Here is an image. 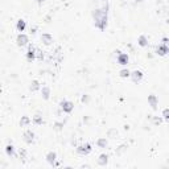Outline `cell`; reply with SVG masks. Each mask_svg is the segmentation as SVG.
<instances>
[{"label": "cell", "mask_w": 169, "mask_h": 169, "mask_svg": "<svg viewBox=\"0 0 169 169\" xmlns=\"http://www.w3.org/2000/svg\"><path fill=\"white\" fill-rule=\"evenodd\" d=\"M92 19H94V25L99 31H104L107 28V19H108V11L107 4L103 8H96L92 11Z\"/></svg>", "instance_id": "6da1fadb"}, {"label": "cell", "mask_w": 169, "mask_h": 169, "mask_svg": "<svg viewBox=\"0 0 169 169\" xmlns=\"http://www.w3.org/2000/svg\"><path fill=\"white\" fill-rule=\"evenodd\" d=\"M91 151H92V148L90 143H83L77 147V153L79 156H87L88 153H91Z\"/></svg>", "instance_id": "7a4b0ae2"}, {"label": "cell", "mask_w": 169, "mask_h": 169, "mask_svg": "<svg viewBox=\"0 0 169 169\" xmlns=\"http://www.w3.org/2000/svg\"><path fill=\"white\" fill-rule=\"evenodd\" d=\"M59 107H61V110L65 112V114H71L74 110V103L70 102V100L63 99V100H61V103H59Z\"/></svg>", "instance_id": "3957f363"}, {"label": "cell", "mask_w": 169, "mask_h": 169, "mask_svg": "<svg viewBox=\"0 0 169 169\" xmlns=\"http://www.w3.org/2000/svg\"><path fill=\"white\" fill-rule=\"evenodd\" d=\"M115 53H116V62H118L119 65H122V66H126L128 63V61H130L128 54L127 53H122L120 50H116Z\"/></svg>", "instance_id": "277c9868"}, {"label": "cell", "mask_w": 169, "mask_h": 169, "mask_svg": "<svg viewBox=\"0 0 169 169\" xmlns=\"http://www.w3.org/2000/svg\"><path fill=\"white\" fill-rule=\"evenodd\" d=\"M28 42H29V37H28L25 33H19L17 34V37H16V44H17L19 48L27 46Z\"/></svg>", "instance_id": "5b68a950"}, {"label": "cell", "mask_w": 169, "mask_h": 169, "mask_svg": "<svg viewBox=\"0 0 169 169\" xmlns=\"http://www.w3.org/2000/svg\"><path fill=\"white\" fill-rule=\"evenodd\" d=\"M23 138H24V142H25L27 144H33V143H34L36 135H34V132L32 131V130H27V131L23 134Z\"/></svg>", "instance_id": "8992f818"}, {"label": "cell", "mask_w": 169, "mask_h": 169, "mask_svg": "<svg viewBox=\"0 0 169 169\" xmlns=\"http://www.w3.org/2000/svg\"><path fill=\"white\" fill-rule=\"evenodd\" d=\"M144 77V74H143V71L142 70H134V71H131V79H132V82L134 83H139V82H142V79Z\"/></svg>", "instance_id": "52a82bcc"}, {"label": "cell", "mask_w": 169, "mask_h": 169, "mask_svg": "<svg viewBox=\"0 0 169 169\" xmlns=\"http://www.w3.org/2000/svg\"><path fill=\"white\" fill-rule=\"evenodd\" d=\"M148 104H149L151 108L153 111H156L159 108V99H157V96H156L155 94L148 95Z\"/></svg>", "instance_id": "ba28073f"}, {"label": "cell", "mask_w": 169, "mask_h": 169, "mask_svg": "<svg viewBox=\"0 0 169 169\" xmlns=\"http://www.w3.org/2000/svg\"><path fill=\"white\" fill-rule=\"evenodd\" d=\"M156 54L160 56V57H165V56L169 54V46L168 45H164V44L156 46Z\"/></svg>", "instance_id": "9c48e42d"}, {"label": "cell", "mask_w": 169, "mask_h": 169, "mask_svg": "<svg viewBox=\"0 0 169 169\" xmlns=\"http://www.w3.org/2000/svg\"><path fill=\"white\" fill-rule=\"evenodd\" d=\"M25 57H27V59L29 62H32V61H34L36 58V48L33 46V45H28V52L25 53Z\"/></svg>", "instance_id": "30bf717a"}, {"label": "cell", "mask_w": 169, "mask_h": 169, "mask_svg": "<svg viewBox=\"0 0 169 169\" xmlns=\"http://www.w3.org/2000/svg\"><path fill=\"white\" fill-rule=\"evenodd\" d=\"M40 38H41V41H42L44 45H46V46H49V45L53 44V36H52L50 33H42Z\"/></svg>", "instance_id": "8fae6325"}, {"label": "cell", "mask_w": 169, "mask_h": 169, "mask_svg": "<svg viewBox=\"0 0 169 169\" xmlns=\"http://www.w3.org/2000/svg\"><path fill=\"white\" fill-rule=\"evenodd\" d=\"M45 159H46V161L50 164V165H53L54 167V164L57 163V153L56 152H48L46 153V156H45Z\"/></svg>", "instance_id": "7c38bea8"}, {"label": "cell", "mask_w": 169, "mask_h": 169, "mask_svg": "<svg viewBox=\"0 0 169 169\" xmlns=\"http://www.w3.org/2000/svg\"><path fill=\"white\" fill-rule=\"evenodd\" d=\"M107 164H108V155H107V153L99 155V157H98V165H100V167H106Z\"/></svg>", "instance_id": "4fadbf2b"}, {"label": "cell", "mask_w": 169, "mask_h": 169, "mask_svg": "<svg viewBox=\"0 0 169 169\" xmlns=\"http://www.w3.org/2000/svg\"><path fill=\"white\" fill-rule=\"evenodd\" d=\"M25 28H27V21H25V20H23V19L17 20V23H16V29H17V32L23 33V32L25 31Z\"/></svg>", "instance_id": "5bb4252c"}, {"label": "cell", "mask_w": 169, "mask_h": 169, "mask_svg": "<svg viewBox=\"0 0 169 169\" xmlns=\"http://www.w3.org/2000/svg\"><path fill=\"white\" fill-rule=\"evenodd\" d=\"M41 96L44 100H48L50 98V87L48 86H42L41 87Z\"/></svg>", "instance_id": "9a60e30c"}, {"label": "cell", "mask_w": 169, "mask_h": 169, "mask_svg": "<svg viewBox=\"0 0 169 169\" xmlns=\"http://www.w3.org/2000/svg\"><path fill=\"white\" fill-rule=\"evenodd\" d=\"M138 45L139 46H142V48H147L148 46V37L147 36H139V38H138Z\"/></svg>", "instance_id": "2e32d148"}, {"label": "cell", "mask_w": 169, "mask_h": 169, "mask_svg": "<svg viewBox=\"0 0 169 169\" xmlns=\"http://www.w3.org/2000/svg\"><path fill=\"white\" fill-rule=\"evenodd\" d=\"M29 90H31L32 92H34V91H37V90H41V86H40V82L37 81V79H33V81L31 82Z\"/></svg>", "instance_id": "e0dca14e"}, {"label": "cell", "mask_w": 169, "mask_h": 169, "mask_svg": "<svg viewBox=\"0 0 169 169\" xmlns=\"http://www.w3.org/2000/svg\"><path fill=\"white\" fill-rule=\"evenodd\" d=\"M96 146H98V148H107L108 146V142H107V139L106 138H99L98 140H96Z\"/></svg>", "instance_id": "ac0fdd59"}, {"label": "cell", "mask_w": 169, "mask_h": 169, "mask_svg": "<svg viewBox=\"0 0 169 169\" xmlns=\"http://www.w3.org/2000/svg\"><path fill=\"white\" fill-rule=\"evenodd\" d=\"M5 153L8 155V156H15V147H13V144H7L5 146Z\"/></svg>", "instance_id": "d6986e66"}, {"label": "cell", "mask_w": 169, "mask_h": 169, "mask_svg": "<svg viewBox=\"0 0 169 169\" xmlns=\"http://www.w3.org/2000/svg\"><path fill=\"white\" fill-rule=\"evenodd\" d=\"M29 124H31L29 116H27V115L21 116V119H20V126H21V127H25V126H29Z\"/></svg>", "instance_id": "ffe728a7"}, {"label": "cell", "mask_w": 169, "mask_h": 169, "mask_svg": "<svg viewBox=\"0 0 169 169\" xmlns=\"http://www.w3.org/2000/svg\"><path fill=\"white\" fill-rule=\"evenodd\" d=\"M119 77L120 78H130L131 77V71L124 67V69H122V70L119 71Z\"/></svg>", "instance_id": "44dd1931"}, {"label": "cell", "mask_w": 169, "mask_h": 169, "mask_svg": "<svg viewBox=\"0 0 169 169\" xmlns=\"http://www.w3.org/2000/svg\"><path fill=\"white\" fill-rule=\"evenodd\" d=\"M32 122H33L34 124H36V126H41V124L44 123V119H42V116L41 115H34L33 116V120H32Z\"/></svg>", "instance_id": "7402d4cb"}, {"label": "cell", "mask_w": 169, "mask_h": 169, "mask_svg": "<svg viewBox=\"0 0 169 169\" xmlns=\"http://www.w3.org/2000/svg\"><path fill=\"white\" fill-rule=\"evenodd\" d=\"M118 131L115 130V128H111L110 131H108V138H111V139H116L118 138Z\"/></svg>", "instance_id": "603a6c76"}, {"label": "cell", "mask_w": 169, "mask_h": 169, "mask_svg": "<svg viewBox=\"0 0 169 169\" xmlns=\"http://www.w3.org/2000/svg\"><path fill=\"white\" fill-rule=\"evenodd\" d=\"M163 119L165 122H169V108H164L163 110Z\"/></svg>", "instance_id": "cb8c5ba5"}, {"label": "cell", "mask_w": 169, "mask_h": 169, "mask_svg": "<svg viewBox=\"0 0 169 169\" xmlns=\"http://www.w3.org/2000/svg\"><path fill=\"white\" fill-rule=\"evenodd\" d=\"M36 57H37V59H40V61H42L44 59V52L40 50V49H36Z\"/></svg>", "instance_id": "d4e9b609"}, {"label": "cell", "mask_w": 169, "mask_h": 169, "mask_svg": "<svg viewBox=\"0 0 169 169\" xmlns=\"http://www.w3.org/2000/svg\"><path fill=\"white\" fill-rule=\"evenodd\" d=\"M20 159H21L23 161L27 160V151L25 149H20Z\"/></svg>", "instance_id": "484cf974"}, {"label": "cell", "mask_w": 169, "mask_h": 169, "mask_svg": "<svg viewBox=\"0 0 169 169\" xmlns=\"http://www.w3.org/2000/svg\"><path fill=\"white\" fill-rule=\"evenodd\" d=\"M126 149H127V147H126V146H120V147H119V149L116 151V153H118V155H122Z\"/></svg>", "instance_id": "4316f807"}, {"label": "cell", "mask_w": 169, "mask_h": 169, "mask_svg": "<svg viewBox=\"0 0 169 169\" xmlns=\"http://www.w3.org/2000/svg\"><path fill=\"white\" fill-rule=\"evenodd\" d=\"M161 122H163V118H153L155 124H161Z\"/></svg>", "instance_id": "83f0119b"}, {"label": "cell", "mask_w": 169, "mask_h": 169, "mask_svg": "<svg viewBox=\"0 0 169 169\" xmlns=\"http://www.w3.org/2000/svg\"><path fill=\"white\" fill-rule=\"evenodd\" d=\"M163 44H164V45H168V46H169V38L164 37V38H163Z\"/></svg>", "instance_id": "f1b7e54d"}, {"label": "cell", "mask_w": 169, "mask_h": 169, "mask_svg": "<svg viewBox=\"0 0 169 169\" xmlns=\"http://www.w3.org/2000/svg\"><path fill=\"white\" fill-rule=\"evenodd\" d=\"M81 100H82V102H83V103H86V102H88V96H87V95H83Z\"/></svg>", "instance_id": "f546056e"}, {"label": "cell", "mask_w": 169, "mask_h": 169, "mask_svg": "<svg viewBox=\"0 0 169 169\" xmlns=\"http://www.w3.org/2000/svg\"><path fill=\"white\" fill-rule=\"evenodd\" d=\"M61 123H56V130H61Z\"/></svg>", "instance_id": "4dcf8cb0"}, {"label": "cell", "mask_w": 169, "mask_h": 169, "mask_svg": "<svg viewBox=\"0 0 169 169\" xmlns=\"http://www.w3.org/2000/svg\"><path fill=\"white\" fill-rule=\"evenodd\" d=\"M36 2H37V4H38V5H42L45 0H36Z\"/></svg>", "instance_id": "1f68e13d"}, {"label": "cell", "mask_w": 169, "mask_h": 169, "mask_svg": "<svg viewBox=\"0 0 169 169\" xmlns=\"http://www.w3.org/2000/svg\"><path fill=\"white\" fill-rule=\"evenodd\" d=\"M31 33H36V28H31Z\"/></svg>", "instance_id": "d6a6232c"}, {"label": "cell", "mask_w": 169, "mask_h": 169, "mask_svg": "<svg viewBox=\"0 0 169 169\" xmlns=\"http://www.w3.org/2000/svg\"><path fill=\"white\" fill-rule=\"evenodd\" d=\"M142 2H144V0H136V3H142Z\"/></svg>", "instance_id": "836d02e7"}]
</instances>
